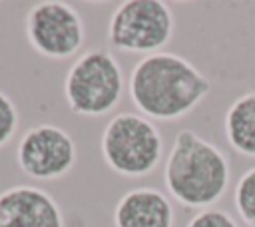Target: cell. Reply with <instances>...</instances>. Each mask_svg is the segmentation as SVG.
<instances>
[{
	"label": "cell",
	"instance_id": "12",
	"mask_svg": "<svg viewBox=\"0 0 255 227\" xmlns=\"http://www.w3.org/2000/svg\"><path fill=\"white\" fill-rule=\"evenodd\" d=\"M18 123H20V115L16 104L8 94L0 90V149L10 143V139L18 131Z\"/></svg>",
	"mask_w": 255,
	"mask_h": 227
},
{
	"label": "cell",
	"instance_id": "13",
	"mask_svg": "<svg viewBox=\"0 0 255 227\" xmlns=\"http://www.w3.org/2000/svg\"><path fill=\"white\" fill-rule=\"evenodd\" d=\"M185 227H239L237 221L223 209L217 207H209V209H201L197 211Z\"/></svg>",
	"mask_w": 255,
	"mask_h": 227
},
{
	"label": "cell",
	"instance_id": "5",
	"mask_svg": "<svg viewBox=\"0 0 255 227\" xmlns=\"http://www.w3.org/2000/svg\"><path fill=\"white\" fill-rule=\"evenodd\" d=\"M173 14L161 0H126L110 16L108 40L128 54L161 52L173 36Z\"/></svg>",
	"mask_w": 255,
	"mask_h": 227
},
{
	"label": "cell",
	"instance_id": "7",
	"mask_svg": "<svg viewBox=\"0 0 255 227\" xmlns=\"http://www.w3.org/2000/svg\"><path fill=\"white\" fill-rule=\"evenodd\" d=\"M78 149L72 135L60 125L40 123L24 131L16 147L20 171L38 181L64 177L76 165Z\"/></svg>",
	"mask_w": 255,
	"mask_h": 227
},
{
	"label": "cell",
	"instance_id": "1",
	"mask_svg": "<svg viewBox=\"0 0 255 227\" xmlns=\"http://www.w3.org/2000/svg\"><path fill=\"white\" fill-rule=\"evenodd\" d=\"M128 92L147 119L175 121L209 96L211 80L187 58L161 50L139 58L129 72Z\"/></svg>",
	"mask_w": 255,
	"mask_h": 227
},
{
	"label": "cell",
	"instance_id": "10",
	"mask_svg": "<svg viewBox=\"0 0 255 227\" xmlns=\"http://www.w3.org/2000/svg\"><path fill=\"white\" fill-rule=\"evenodd\" d=\"M225 137L231 149L245 157H255V90L239 96L225 112Z\"/></svg>",
	"mask_w": 255,
	"mask_h": 227
},
{
	"label": "cell",
	"instance_id": "9",
	"mask_svg": "<svg viewBox=\"0 0 255 227\" xmlns=\"http://www.w3.org/2000/svg\"><path fill=\"white\" fill-rule=\"evenodd\" d=\"M175 213L169 197L153 187H135L114 207V227H173Z\"/></svg>",
	"mask_w": 255,
	"mask_h": 227
},
{
	"label": "cell",
	"instance_id": "3",
	"mask_svg": "<svg viewBox=\"0 0 255 227\" xmlns=\"http://www.w3.org/2000/svg\"><path fill=\"white\" fill-rule=\"evenodd\" d=\"M124 96V70L104 48L80 54L64 78V98L72 114L100 117L110 114Z\"/></svg>",
	"mask_w": 255,
	"mask_h": 227
},
{
	"label": "cell",
	"instance_id": "6",
	"mask_svg": "<svg viewBox=\"0 0 255 227\" xmlns=\"http://www.w3.org/2000/svg\"><path fill=\"white\" fill-rule=\"evenodd\" d=\"M24 32L28 44L50 60L74 58L86 40V26L80 12L56 0L34 4L24 18Z\"/></svg>",
	"mask_w": 255,
	"mask_h": 227
},
{
	"label": "cell",
	"instance_id": "8",
	"mask_svg": "<svg viewBox=\"0 0 255 227\" xmlns=\"http://www.w3.org/2000/svg\"><path fill=\"white\" fill-rule=\"evenodd\" d=\"M0 227H66L58 201L34 185H14L0 193Z\"/></svg>",
	"mask_w": 255,
	"mask_h": 227
},
{
	"label": "cell",
	"instance_id": "4",
	"mask_svg": "<svg viewBox=\"0 0 255 227\" xmlns=\"http://www.w3.org/2000/svg\"><path fill=\"white\" fill-rule=\"evenodd\" d=\"M104 163L118 175H149L163 157V137L157 125L141 114L120 112L104 127L100 139Z\"/></svg>",
	"mask_w": 255,
	"mask_h": 227
},
{
	"label": "cell",
	"instance_id": "11",
	"mask_svg": "<svg viewBox=\"0 0 255 227\" xmlns=\"http://www.w3.org/2000/svg\"><path fill=\"white\" fill-rule=\"evenodd\" d=\"M235 211L247 227H255V165L249 167L233 189Z\"/></svg>",
	"mask_w": 255,
	"mask_h": 227
},
{
	"label": "cell",
	"instance_id": "2",
	"mask_svg": "<svg viewBox=\"0 0 255 227\" xmlns=\"http://www.w3.org/2000/svg\"><path fill=\"white\" fill-rule=\"evenodd\" d=\"M229 181L231 165L217 145L189 127L175 133L163 165L169 197L189 209H209L227 193Z\"/></svg>",
	"mask_w": 255,
	"mask_h": 227
}]
</instances>
